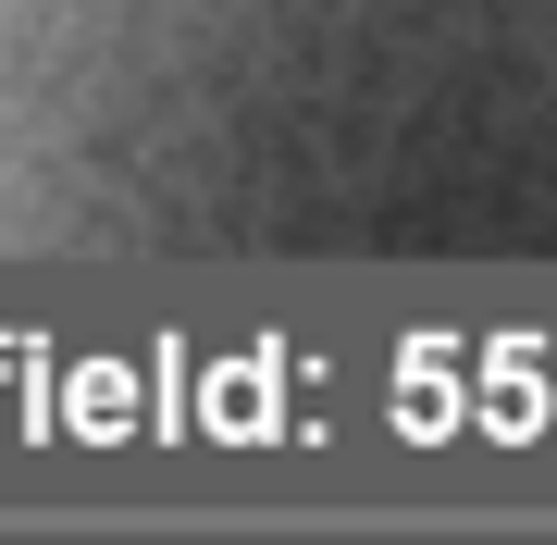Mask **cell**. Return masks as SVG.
<instances>
[{
    "instance_id": "1",
    "label": "cell",
    "mask_w": 557,
    "mask_h": 545,
    "mask_svg": "<svg viewBox=\"0 0 557 545\" xmlns=\"http://www.w3.org/2000/svg\"><path fill=\"white\" fill-rule=\"evenodd\" d=\"M0 261H557V0H0Z\"/></svg>"
}]
</instances>
